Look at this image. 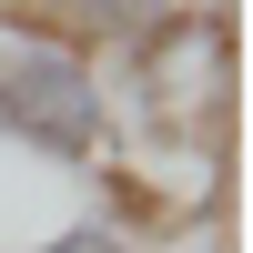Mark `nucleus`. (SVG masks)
I'll use <instances>...</instances> for the list:
<instances>
[{
	"label": "nucleus",
	"instance_id": "obj_1",
	"mask_svg": "<svg viewBox=\"0 0 253 253\" xmlns=\"http://www.w3.org/2000/svg\"><path fill=\"white\" fill-rule=\"evenodd\" d=\"M0 142L51 172H112L122 122H112V71L71 41L31 31L0 10Z\"/></svg>",
	"mask_w": 253,
	"mask_h": 253
},
{
	"label": "nucleus",
	"instance_id": "obj_2",
	"mask_svg": "<svg viewBox=\"0 0 253 253\" xmlns=\"http://www.w3.org/2000/svg\"><path fill=\"white\" fill-rule=\"evenodd\" d=\"M0 10L51 31V41H71V51H91V61H122L142 41L182 31V20H213L223 0H0Z\"/></svg>",
	"mask_w": 253,
	"mask_h": 253
},
{
	"label": "nucleus",
	"instance_id": "obj_3",
	"mask_svg": "<svg viewBox=\"0 0 253 253\" xmlns=\"http://www.w3.org/2000/svg\"><path fill=\"white\" fill-rule=\"evenodd\" d=\"M31 253H152V243H142V233H122V223H61V233H41Z\"/></svg>",
	"mask_w": 253,
	"mask_h": 253
}]
</instances>
